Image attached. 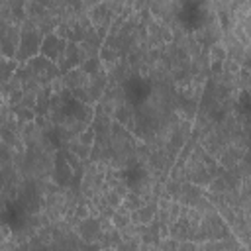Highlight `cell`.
<instances>
[{"instance_id": "8", "label": "cell", "mask_w": 251, "mask_h": 251, "mask_svg": "<svg viewBox=\"0 0 251 251\" xmlns=\"http://www.w3.org/2000/svg\"><path fill=\"white\" fill-rule=\"evenodd\" d=\"M67 149L71 151V153H75L80 161H84V163H88L90 161V153H92V147H88V145H84V143H80L78 139L75 141H71V143H67Z\"/></svg>"}, {"instance_id": "4", "label": "cell", "mask_w": 251, "mask_h": 251, "mask_svg": "<svg viewBox=\"0 0 251 251\" xmlns=\"http://www.w3.org/2000/svg\"><path fill=\"white\" fill-rule=\"evenodd\" d=\"M63 80H65V86H67V90L75 92V90H78V88H84V86L88 84V80H90V75H86V73H84L80 67H76V69H73V71L65 73V75H63Z\"/></svg>"}, {"instance_id": "1", "label": "cell", "mask_w": 251, "mask_h": 251, "mask_svg": "<svg viewBox=\"0 0 251 251\" xmlns=\"http://www.w3.org/2000/svg\"><path fill=\"white\" fill-rule=\"evenodd\" d=\"M76 233H78V237L84 243H98L100 237H102V233H104V227H102L100 218L88 216L86 220H80V224L76 226Z\"/></svg>"}, {"instance_id": "14", "label": "cell", "mask_w": 251, "mask_h": 251, "mask_svg": "<svg viewBox=\"0 0 251 251\" xmlns=\"http://www.w3.org/2000/svg\"><path fill=\"white\" fill-rule=\"evenodd\" d=\"M237 251H247V247H243V245H241V247H239Z\"/></svg>"}, {"instance_id": "3", "label": "cell", "mask_w": 251, "mask_h": 251, "mask_svg": "<svg viewBox=\"0 0 251 251\" xmlns=\"http://www.w3.org/2000/svg\"><path fill=\"white\" fill-rule=\"evenodd\" d=\"M80 65H82V63H80L78 43L69 41V45H67L65 53H63V55L59 57V61H57V67H59L61 75H65V73H69V71H73V69H76V67H80Z\"/></svg>"}, {"instance_id": "2", "label": "cell", "mask_w": 251, "mask_h": 251, "mask_svg": "<svg viewBox=\"0 0 251 251\" xmlns=\"http://www.w3.org/2000/svg\"><path fill=\"white\" fill-rule=\"evenodd\" d=\"M67 45H69V41H67V39H63L61 35H57L55 31H53V33H47V35L43 37L41 55H43V57H47L49 61L57 63V61H59V57L65 53Z\"/></svg>"}, {"instance_id": "7", "label": "cell", "mask_w": 251, "mask_h": 251, "mask_svg": "<svg viewBox=\"0 0 251 251\" xmlns=\"http://www.w3.org/2000/svg\"><path fill=\"white\" fill-rule=\"evenodd\" d=\"M112 226L116 227V229H122V227H126V226H129L131 224V212L126 208V206H120L116 212H114V216H112Z\"/></svg>"}, {"instance_id": "13", "label": "cell", "mask_w": 251, "mask_h": 251, "mask_svg": "<svg viewBox=\"0 0 251 251\" xmlns=\"http://www.w3.org/2000/svg\"><path fill=\"white\" fill-rule=\"evenodd\" d=\"M200 249L202 251H227L222 239H218V241H206V243L200 245Z\"/></svg>"}, {"instance_id": "9", "label": "cell", "mask_w": 251, "mask_h": 251, "mask_svg": "<svg viewBox=\"0 0 251 251\" xmlns=\"http://www.w3.org/2000/svg\"><path fill=\"white\" fill-rule=\"evenodd\" d=\"M143 204H145V200H143V198H141L137 192H133V190H129V192L124 196V202H122V206H126L129 212L139 210Z\"/></svg>"}, {"instance_id": "11", "label": "cell", "mask_w": 251, "mask_h": 251, "mask_svg": "<svg viewBox=\"0 0 251 251\" xmlns=\"http://www.w3.org/2000/svg\"><path fill=\"white\" fill-rule=\"evenodd\" d=\"M229 188H227V184H226V180L222 178V176H216L210 184H208V192H214V194H226Z\"/></svg>"}, {"instance_id": "5", "label": "cell", "mask_w": 251, "mask_h": 251, "mask_svg": "<svg viewBox=\"0 0 251 251\" xmlns=\"http://www.w3.org/2000/svg\"><path fill=\"white\" fill-rule=\"evenodd\" d=\"M202 196H204L202 186H196V184H192V182H184V184H182V190H180V196H178L176 202H180L182 206L194 208L196 202H198Z\"/></svg>"}, {"instance_id": "10", "label": "cell", "mask_w": 251, "mask_h": 251, "mask_svg": "<svg viewBox=\"0 0 251 251\" xmlns=\"http://www.w3.org/2000/svg\"><path fill=\"white\" fill-rule=\"evenodd\" d=\"M208 57H210V63H224L227 59V51L222 43H216L208 49Z\"/></svg>"}, {"instance_id": "12", "label": "cell", "mask_w": 251, "mask_h": 251, "mask_svg": "<svg viewBox=\"0 0 251 251\" xmlns=\"http://www.w3.org/2000/svg\"><path fill=\"white\" fill-rule=\"evenodd\" d=\"M76 139H78L80 143H84V145L92 147V145H94V141H96V131H94V127L90 126V127H88V129H84Z\"/></svg>"}, {"instance_id": "6", "label": "cell", "mask_w": 251, "mask_h": 251, "mask_svg": "<svg viewBox=\"0 0 251 251\" xmlns=\"http://www.w3.org/2000/svg\"><path fill=\"white\" fill-rule=\"evenodd\" d=\"M157 210H159L157 202H147V204H143L139 210L131 212V222L137 224V226H139V224H141V226H149V224L155 220Z\"/></svg>"}, {"instance_id": "15", "label": "cell", "mask_w": 251, "mask_h": 251, "mask_svg": "<svg viewBox=\"0 0 251 251\" xmlns=\"http://www.w3.org/2000/svg\"><path fill=\"white\" fill-rule=\"evenodd\" d=\"M245 247H247V251H251V241H249V243H247Z\"/></svg>"}]
</instances>
